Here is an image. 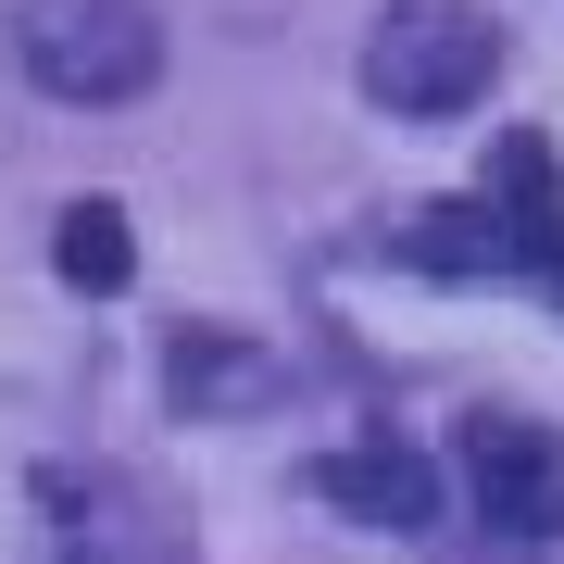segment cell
I'll list each match as a JSON object with an SVG mask.
<instances>
[{
	"instance_id": "6",
	"label": "cell",
	"mask_w": 564,
	"mask_h": 564,
	"mask_svg": "<svg viewBox=\"0 0 564 564\" xmlns=\"http://www.w3.org/2000/svg\"><path fill=\"white\" fill-rule=\"evenodd\" d=\"M402 251L440 263V276H489V263H514V226H502V202H440L402 226Z\"/></svg>"
},
{
	"instance_id": "1",
	"label": "cell",
	"mask_w": 564,
	"mask_h": 564,
	"mask_svg": "<svg viewBox=\"0 0 564 564\" xmlns=\"http://www.w3.org/2000/svg\"><path fill=\"white\" fill-rule=\"evenodd\" d=\"M13 51H25V76H39L51 101L113 113V101H139L163 76V13L151 0H25Z\"/></svg>"
},
{
	"instance_id": "8",
	"label": "cell",
	"mask_w": 564,
	"mask_h": 564,
	"mask_svg": "<svg viewBox=\"0 0 564 564\" xmlns=\"http://www.w3.org/2000/svg\"><path fill=\"white\" fill-rule=\"evenodd\" d=\"M514 263H527V276L552 289V302H564V202H540V214L514 226Z\"/></svg>"
},
{
	"instance_id": "7",
	"label": "cell",
	"mask_w": 564,
	"mask_h": 564,
	"mask_svg": "<svg viewBox=\"0 0 564 564\" xmlns=\"http://www.w3.org/2000/svg\"><path fill=\"white\" fill-rule=\"evenodd\" d=\"M51 263H63V289H126V276H139V239H126L113 202H63Z\"/></svg>"
},
{
	"instance_id": "2",
	"label": "cell",
	"mask_w": 564,
	"mask_h": 564,
	"mask_svg": "<svg viewBox=\"0 0 564 564\" xmlns=\"http://www.w3.org/2000/svg\"><path fill=\"white\" fill-rule=\"evenodd\" d=\"M489 76H502V25L477 0H402L364 39V88L389 113H464V101H489Z\"/></svg>"
},
{
	"instance_id": "4",
	"label": "cell",
	"mask_w": 564,
	"mask_h": 564,
	"mask_svg": "<svg viewBox=\"0 0 564 564\" xmlns=\"http://www.w3.org/2000/svg\"><path fill=\"white\" fill-rule=\"evenodd\" d=\"M314 502H339L351 527H440V464L402 440H364V452H314Z\"/></svg>"
},
{
	"instance_id": "5",
	"label": "cell",
	"mask_w": 564,
	"mask_h": 564,
	"mask_svg": "<svg viewBox=\"0 0 564 564\" xmlns=\"http://www.w3.org/2000/svg\"><path fill=\"white\" fill-rule=\"evenodd\" d=\"M163 389H176L188 414H263L289 389V364L239 339V326H176V351H163Z\"/></svg>"
},
{
	"instance_id": "3",
	"label": "cell",
	"mask_w": 564,
	"mask_h": 564,
	"mask_svg": "<svg viewBox=\"0 0 564 564\" xmlns=\"http://www.w3.org/2000/svg\"><path fill=\"white\" fill-rule=\"evenodd\" d=\"M464 489L502 540H564V440L527 414H477L464 426Z\"/></svg>"
}]
</instances>
